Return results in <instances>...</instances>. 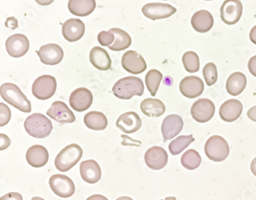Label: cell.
Returning a JSON list of instances; mask_svg holds the SVG:
<instances>
[{"label":"cell","mask_w":256,"mask_h":200,"mask_svg":"<svg viewBox=\"0 0 256 200\" xmlns=\"http://www.w3.org/2000/svg\"><path fill=\"white\" fill-rule=\"evenodd\" d=\"M144 84L138 77L126 76L120 78L112 88L114 96L120 100H130L133 96H141L144 94Z\"/></svg>","instance_id":"obj_1"},{"label":"cell","mask_w":256,"mask_h":200,"mask_svg":"<svg viewBox=\"0 0 256 200\" xmlns=\"http://www.w3.org/2000/svg\"><path fill=\"white\" fill-rule=\"evenodd\" d=\"M0 95L6 102L17 110L28 114L32 111L30 100L15 84L10 82L2 84L0 87Z\"/></svg>","instance_id":"obj_2"},{"label":"cell","mask_w":256,"mask_h":200,"mask_svg":"<svg viewBox=\"0 0 256 200\" xmlns=\"http://www.w3.org/2000/svg\"><path fill=\"white\" fill-rule=\"evenodd\" d=\"M24 127L28 135L36 138H46L52 130V122L41 114L30 116L25 120Z\"/></svg>","instance_id":"obj_3"},{"label":"cell","mask_w":256,"mask_h":200,"mask_svg":"<svg viewBox=\"0 0 256 200\" xmlns=\"http://www.w3.org/2000/svg\"><path fill=\"white\" fill-rule=\"evenodd\" d=\"M82 154V148L77 144L67 146L57 155L55 160L56 168L60 172H67L80 162Z\"/></svg>","instance_id":"obj_4"},{"label":"cell","mask_w":256,"mask_h":200,"mask_svg":"<svg viewBox=\"0 0 256 200\" xmlns=\"http://www.w3.org/2000/svg\"><path fill=\"white\" fill-rule=\"evenodd\" d=\"M230 148L226 140L220 136L210 137L204 145V152L212 161L220 162L226 160L230 155Z\"/></svg>","instance_id":"obj_5"},{"label":"cell","mask_w":256,"mask_h":200,"mask_svg":"<svg viewBox=\"0 0 256 200\" xmlns=\"http://www.w3.org/2000/svg\"><path fill=\"white\" fill-rule=\"evenodd\" d=\"M57 82L55 77L50 75H44L38 77L34 81L32 92L36 98L40 100H46L54 96L56 91Z\"/></svg>","instance_id":"obj_6"},{"label":"cell","mask_w":256,"mask_h":200,"mask_svg":"<svg viewBox=\"0 0 256 200\" xmlns=\"http://www.w3.org/2000/svg\"><path fill=\"white\" fill-rule=\"evenodd\" d=\"M48 182L52 192L61 198H68L75 194V184L67 176L55 174L50 177Z\"/></svg>","instance_id":"obj_7"},{"label":"cell","mask_w":256,"mask_h":200,"mask_svg":"<svg viewBox=\"0 0 256 200\" xmlns=\"http://www.w3.org/2000/svg\"><path fill=\"white\" fill-rule=\"evenodd\" d=\"M216 112V106L208 98H200L193 104L191 115L196 122H206L212 118Z\"/></svg>","instance_id":"obj_8"},{"label":"cell","mask_w":256,"mask_h":200,"mask_svg":"<svg viewBox=\"0 0 256 200\" xmlns=\"http://www.w3.org/2000/svg\"><path fill=\"white\" fill-rule=\"evenodd\" d=\"M243 6L240 0H226L220 8L221 18L227 25L237 24L242 15Z\"/></svg>","instance_id":"obj_9"},{"label":"cell","mask_w":256,"mask_h":200,"mask_svg":"<svg viewBox=\"0 0 256 200\" xmlns=\"http://www.w3.org/2000/svg\"><path fill=\"white\" fill-rule=\"evenodd\" d=\"M122 66L126 72L134 75L145 72L147 68L146 62L142 56L133 50H128L122 56Z\"/></svg>","instance_id":"obj_10"},{"label":"cell","mask_w":256,"mask_h":200,"mask_svg":"<svg viewBox=\"0 0 256 200\" xmlns=\"http://www.w3.org/2000/svg\"><path fill=\"white\" fill-rule=\"evenodd\" d=\"M143 15L152 20H163L176 12V8L170 4L152 2L146 4L142 8Z\"/></svg>","instance_id":"obj_11"},{"label":"cell","mask_w":256,"mask_h":200,"mask_svg":"<svg viewBox=\"0 0 256 200\" xmlns=\"http://www.w3.org/2000/svg\"><path fill=\"white\" fill-rule=\"evenodd\" d=\"M6 48L10 56L20 58L28 52L30 42L28 38L24 34H14L7 38Z\"/></svg>","instance_id":"obj_12"},{"label":"cell","mask_w":256,"mask_h":200,"mask_svg":"<svg viewBox=\"0 0 256 200\" xmlns=\"http://www.w3.org/2000/svg\"><path fill=\"white\" fill-rule=\"evenodd\" d=\"M94 96L91 91L84 87L74 90L70 96V104L72 110L77 112H84L91 106Z\"/></svg>","instance_id":"obj_13"},{"label":"cell","mask_w":256,"mask_h":200,"mask_svg":"<svg viewBox=\"0 0 256 200\" xmlns=\"http://www.w3.org/2000/svg\"><path fill=\"white\" fill-rule=\"evenodd\" d=\"M42 64L48 66H56L62 61L64 52L61 46L56 44H48L42 46L36 51Z\"/></svg>","instance_id":"obj_14"},{"label":"cell","mask_w":256,"mask_h":200,"mask_svg":"<svg viewBox=\"0 0 256 200\" xmlns=\"http://www.w3.org/2000/svg\"><path fill=\"white\" fill-rule=\"evenodd\" d=\"M180 90L181 94L187 98H196L202 94L204 84L200 77L190 76L182 80Z\"/></svg>","instance_id":"obj_15"},{"label":"cell","mask_w":256,"mask_h":200,"mask_svg":"<svg viewBox=\"0 0 256 200\" xmlns=\"http://www.w3.org/2000/svg\"><path fill=\"white\" fill-rule=\"evenodd\" d=\"M46 114L50 118L61 124H72L76 120L74 112L62 101H55L47 110Z\"/></svg>","instance_id":"obj_16"},{"label":"cell","mask_w":256,"mask_h":200,"mask_svg":"<svg viewBox=\"0 0 256 200\" xmlns=\"http://www.w3.org/2000/svg\"><path fill=\"white\" fill-rule=\"evenodd\" d=\"M144 158L147 166L153 170H160L167 165L168 156L164 148L152 146L147 150Z\"/></svg>","instance_id":"obj_17"},{"label":"cell","mask_w":256,"mask_h":200,"mask_svg":"<svg viewBox=\"0 0 256 200\" xmlns=\"http://www.w3.org/2000/svg\"><path fill=\"white\" fill-rule=\"evenodd\" d=\"M184 122L180 116L172 114L167 116L162 124V134L164 142L176 136L182 130Z\"/></svg>","instance_id":"obj_18"},{"label":"cell","mask_w":256,"mask_h":200,"mask_svg":"<svg viewBox=\"0 0 256 200\" xmlns=\"http://www.w3.org/2000/svg\"><path fill=\"white\" fill-rule=\"evenodd\" d=\"M85 28V24L82 20L78 18H70L62 25V36L68 42H76L84 36Z\"/></svg>","instance_id":"obj_19"},{"label":"cell","mask_w":256,"mask_h":200,"mask_svg":"<svg viewBox=\"0 0 256 200\" xmlns=\"http://www.w3.org/2000/svg\"><path fill=\"white\" fill-rule=\"evenodd\" d=\"M243 106L240 100H227L220 108V116L224 122H232L238 120L242 112Z\"/></svg>","instance_id":"obj_20"},{"label":"cell","mask_w":256,"mask_h":200,"mask_svg":"<svg viewBox=\"0 0 256 200\" xmlns=\"http://www.w3.org/2000/svg\"><path fill=\"white\" fill-rule=\"evenodd\" d=\"M116 126L125 134H134L141 128V118L136 112H126L116 120Z\"/></svg>","instance_id":"obj_21"},{"label":"cell","mask_w":256,"mask_h":200,"mask_svg":"<svg viewBox=\"0 0 256 200\" xmlns=\"http://www.w3.org/2000/svg\"><path fill=\"white\" fill-rule=\"evenodd\" d=\"M80 175L82 178L90 184H96L102 177V170L95 160H88L80 164Z\"/></svg>","instance_id":"obj_22"},{"label":"cell","mask_w":256,"mask_h":200,"mask_svg":"<svg viewBox=\"0 0 256 200\" xmlns=\"http://www.w3.org/2000/svg\"><path fill=\"white\" fill-rule=\"evenodd\" d=\"M26 158L31 166L35 168L44 166L48 161V150L41 145L32 146L27 150Z\"/></svg>","instance_id":"obj_23"},{"label":"cell","mask_w":256,"mask_h":200,"mask_svg":"<svg viewBox=\"0 0 256 200\" xmlns=\"http://www.w3.org/2000/svg\"><path fill=\"white\" fill-rule=\"evenodd\" d=\"M192 26L196 32L200 34L207 32L212 28L214 20L212 15L207 10H200L192 17Z\"/></svg>","instance_id":"obj_24"},{"label":"cell","mask_w":256,"mask_h":200,"mask_svg":"<svg viewBox=\"0 0 256 200\" xmlns=\"http://www.w3.org/2000/svg\"><path fill=\"white\" fill-rule=\"evenodd\" d=\"M90 60L92 65L97 70L106 71L111 68V58L106 50L101 47L95 46L92 48L90 54Z\"/></svg>","instance_id":"obj_25"},{"label":"cell","mask_w":256,"mask_h":200,"mask_svg":"<svg viewBox=\"0 0 256 200\" xmlns=\"http://www.w3.org/2000/svg\"><path fill=\"white\" fill-rule=\"evenodd\" d=\"M96 7L95 0H70L68 2L70 12L76 16H87L94 12Z\"/></svg>","instance_id":"obj_26"},{"label":"cell","mask_w":256,"mask_h":200,"mask_svg":"<svg viewBox=\"0 0 256 200\" xmlns=\"http://www.w3.org/2000/svg\"><path fill=\"white\" fill-rule=\"evenodd\" d=\"M140 108L142 114L148 117H160L166 112L165 104L158 98H146L140 104Z\"/></svg>","instance_id":"obj_27"},{"label":"cell","mask_w":256,"mask_h":200,"mask_svg":"<svg viewBox=\"0 0 256 200\" xmlns=\"http://www.w3.org/2000/svg\"><path fill=\"white\" fill-rule=\"evenodd\" d=\"M247 84L246 76L242 72L231 74L227 80L226 90L228 94L236 96L243 92Z\"/></svg>","instance_id":"obj_28"},{"label":"cell","mask_w":256,"mask_h":200,"mask_svg":"<svg viewBox=\"0 0 256 200\" xmlns=\"http://www.w3.org/2000/svg\"><path fill=\"white\" fill-rule=\"evenodd\" d=\"M84 124L90 130L102 131L108 126V120L102 112L92 111L84 116Z\"/></svg>","instance_id":"obj_29"},{"label":"cell","mask_w":256,"mask_h":200,"mask_svg":"<svg viewBox=\"0 0 256 200\" xmlns=\"http://www.w3.org/2000/svg\"><path fill=\"white\" fill-rule=\"evenodd\" d=\"M115 36V42L108 48L112 51H122L128 48L132 44V38L128 34L120 28H112L110 30Z\"/></svg>","instance_id":"obj_30"},{"label":"cell","mask_w":256,"mask_h":200,"mask_svg":"<svg viewBox=\"0 0 256 200\" xmlns=\"http://www.w3.org/2000/svg\"><path fill=\"white\" fill-rule=\"evenodd\" d=\"M163 76L162 72L158 70H150L146 76V85L147 88L150 91V94L152 96L156 95L158 87H160V82L162 80Z\"/></svg>","instance_id":"obj_31"},{"label":"cell","mask_w":256,"mask_h":200,"mask_svg":"<svg viewBox=\"0 0 256 200\" xmlns=\"http://www.w3.org/2000/svg\"><path fill=\"white\" fill-rule=\"evenodd\" d=\"M202 158L196 150H188L182 156L181 164L184 168L188 170H194L200 166Z\"/></svg>","instance_id":"obj_32"},{"label":"cell","mask_w":256,"mask_h":200,"mask_svg":"<svg viewBox=\"0 0 256 200\" xmlns=\"http://www.w3.org/2000/svg\"><path fill=\"white\" fill-rule=\"evenodd\" d=\"M194 141V138L192 135L181 136L172 141L171 144L168 146V150L172 155H178Z\"/></svg>","instance_id":"obj_33"},{"label":"cell","mask_w":256,"mask_h":200,"mask_svg":"<svg viewBox=\"0 0 256 200\" xmlns=\"http://www.w3.org/2000/svg\"><path fill=\"white\" fill-rule=\"evenodd\" d=\"M182 64L187 72H197L200 68V61L196 52L188 51L182 56Z\"/></svg>","instance_id":"obj_34"},{"label":"cell","mask_w":256,"mask_h":200,"mask_svg":"<svg viewBox=\"0 0 256 200\" xmlns=\"http://www.w3.org/2000/svg\"><path fill=\"white\" fill-rule=\"evenodd\" d=\"M203 76H204L206 85L208 86L214 85L218 80V71L216 64L213 62H208L204 66L202 70Z\"/></svg>","instance_id":"obj_35"},{"label":"cell","mask_w":256,"mask_h":200,"mask_svg":"<svg viewBox=\"0 0 256 200\" xmlns=\"http://www.w3.org/2000/svg\"><path fill=\"white\" fill-rule=\"evenodd\" d=\"M98 42H100V45L102 46L110 47L112 42L115 41V36L112 32H106V31H102L98 34L97 36Z\"/></svg>","instance_id":"obj_36"},{"label":"cell","mask_w":256,"mask_h":200,"mask_svg":"<svg viewBox=\"0 0 256 200\" xmlns=\"http://www.w3.org/2000/svg\"><path fill=\"white\" fill-rule=\"evenodd\" d=\"M11 118L10 108L4 102H0V126H4L10 122Z\"/></svg>","instance_id":"obj_37"},{"label":"cell","mask_w":256,"mask_h":200,"mask_svg":"<svg viewBox=\"0 0 256 200\" xmlns=\"http://www.w3.org/2000/svg\"><path fill=\"white\" fill-rule=\"evenodd\" d=\"M0 200H24L22 195L18 192H10L1 196Z\"/></svg>","instance_id":"obj_38"},{"label":"cell","mask_w":256,"mask_h":200,"mask_svg":"<svg viewBox=\"0 0 256 200\" xmlns=\"http://www.w3.org/2000/svg\"><path fill=\"white\" fill-rule=\"evenodd\" d=\"M0 137H1V144H0V150H4L6 148H8L10 146V144H11V141H10V138H8L7 136H6L5 134H0Z\"/></svg>","instance_id":"obj_39"},{"label":"cell","mask_w":256,"mask_h":200,"mask_svg":"<svg viewBox=\"0 0 256 200\" xmlns=\"http://www.w3.org/2000/svg\"><path fill=\"white\" fill-rule=\"evenodd\" d=\"M248 68L252 75L256 77V56L252 57L248 61Z\"/></svg>","instance_id":"obj_40"},{"label":"cell","mask_w":256,"mask_h":200,"mask_svg":"<svg viewBox=\"0 0 256 200\" xmlns=\"http://www.w3.org/2000/svg\"><path fill=\"white\" fill-rule=\"evenodd\" d=\"M6 26L7 28H12V30H15L16 28L18 27V21L16 20L14 17H10L7 18L6 22Z\"/></svg>","instance_id":"obj_41"},{"label":"cell","mask_w":256,"mask_h":200,"mask_svg":"<svg viewBox=\"0 0 256 200\" xmlns=\"http://www.w3.org/2000/svg\"><path fill=\"white\" fill-rule=\"evenodd\" d=\"M247 116H248V118H250L252 121L256 122V106L252 107V108H250V110H248Z\"/></svg>","instance_id":"obj_42"},{"label":"cell","mask_w":256,"mask_h":200,"mask_svg":"<svg viewBox=\"0 0 256 200\" xmlns=\"http://www.w3.org/2000/svg\"><path fill=\"white\" fill-rule=\"evenodd\" d=\"M86 200H108L106 197L104 196L100 195V194H95V195L90 196V197Z\"/></svg>","instance_id":"obj_43"},{"label":"cell","mask_w":256,"mask_h":200,"mask_svg":"<svg viewBox=\"0 0 256 200\" xmlns=\"http://www.w3.org/2000/svg\"><path fill=\"white\" fill-rule=\"evenodd\" d=\"M250 38L252 42L256 45V25L250 31Z\"/></svg>","instance_id":"obj_44"},{"label":"cell","mask_w":256,"mask_h":200,"mask_svg":"<svg viewBox=\"0 0 256 200\" xmlns=\"http://www.w3.org/2000/svg\"><path fill=\"white\" fill-rule=\"evenodd\" d=\"M250 168H251L252 172L253 175L256 176V157L253 158L252 161L251 162V166H250Z\"/></svg>","instance_id":"obj_45"},{"label":"cell","mask_w":256,"mask_h":200,"mask_svg":"<svg viewBox=\"0 0 256 200\" xmlns=\"http://www.w3.org/2000/svg\"><path fill=\"white\" fill-rule=\"evenodd\" d=\"M116 200H133L132 198H130L128 196H121L120 198H117Z\"/></svg>","instance_id":"obj_46"},{"label":"cell","mask_w":256,"mask_h":200,"mask_svg":"<svg viewBox=\"0 0 256 200\" xmlns=\"http://www.w3.org/2000/svg\"><path fill=\"white\" fill-rule=\"evenodd\" d=\"M176 200V198L174 196H170V197H166V198H164V200Z\"/></svg>","instance_id":"obj_47"},{"label":"cell","mask_w":256,"mask_h":200,"mask_svg":"<svg viewBox=\"0 0 256 200\" xmlns=\"http://www.w3.org/2000/svg\"><path fill=\"white\" fill-rule=\"evenodd\" d=\"M44 200V198H40V197L35 196V197H34V198H32V200Z\"/></svg>","instance_id":"obj_48"}]
</instances>
